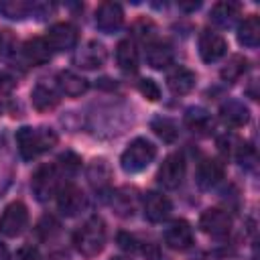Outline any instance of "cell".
Listing matches in <instances>:
<instances>
[{
  "mask_svg": "<svg viewBox=\"0 0 260 260\" xmlns=\"http://www.w3.org/2000/svg\"><path fill=\"white\" fill-rule=\"evenodd\" d=\"M18 258H20V260H41L39 252H37L32 246H26V248H22V250H20V254H18Z\"/></svg>",
  "mask_w": 260,
  "mask_h": 260,
  "instance_id": "39",
  "label": "cell"
},
{
  "mask_svg": "<svg viewBox=\"0 0 260 260\" xmlns=\"http://www.w3.org/2000/svg\"><path fill=\"white\" fill-rule=\"evenodd\" d=\"M165 242L173 250H187L193 244V228L185 219H175L167 230H165Z\"/></svg>",
  "mask_w": 260,
  "mask_h": 260,
  "instance_id": "16",
  "label": "cell"
},
{
  "mask_svg": "<svg viewBox=\"0 0 260 260\" xmlns=\"http://www.w3.org/2000/svg\"><path fill=\"white\" fill-rule=\"evenodd\" d=\"M219 150L225 154V156H234L236 154V150H238V144H240V140L236 138V136H223V138H219Z\"/></svg>",
  "mask_w": 260,
  "mask_h": 260,
  "instance_id": "36",
  "label": "cell"
},
{
  "mask_svg": "<svg viewBox=\"0 0 260 260\" xmlns=\"http://www.w3.org/2000/svg\"><path fill=\"white\" fill-rule=\"evenodd\" d=\"M118 244H120V248L122 250H126V252H134L138 246V242H136V238L134 236H130V234H126V232H122V234H118Z\"/></svg>",
  "mask_w": 260,
  "mask_h": 260,
  "instance_id": "37",
  "label": "cell"
},
{
  "mask_svg": "<svg viewBox=\"0 0 260 260\" xmlns=\"http://www.w3.org/2000/svg\"><path fill=\"white\" fill-rule=\"evenodd\" d=\"M223 179V165L217 158H201L197 165L195 181L201 189H211Z\"/></svg>",
  "mask_w": 260,
  "mask_h": 260,
  "instance_id": "18",
  "label": "cell"
},
{
  "mask_svg": "<svg viewBox=\"0 0 260 260\" xmlns=\"http://www.w3.org/2000/svg\"><path fill=\"white\" fill-rule=\"evenodd\" d=\"M14 85H16L14 77H12V75H8L6 71H0V93H6V91H10Z\"/></svg>",
  "mask_w": 260,
  "mask_h": 260,
  "instance_id": "38",
  "label": "cell"
},
{
  "mask_svg": "<svg viewBox=\"0 0 260 260\" xmlns=\"http://www.w3.org/2000/svg\"><path fill=\"white\" fill-rule=\"evenodd\" d=\"M142 209H144V217L152 223H160L165 221L171 211H173V203L167 195L158 193V191H148L142 199Z\"/></svg>",
  "mask_w": 260,
  "mask_h": 260,
  "instance_id": "10",
  "label": "cell"
},
{
  "mask_svg": "<svg viewBox=\"0 0 260 260\" xmlns=\"http://www.w3.org/2000/svg\"><path fill=\"white\" fill-rule=\"evenodd\" d=\"M45 39L51 51H69L77 45V28L71 22H57L47 30Z\"/></svg>",
  "mask_w": 260,
  "mask_h": 260,
  "instance_id": "12",
  "label": "cell"
},
{
  "mask_svg": "<svg viewBox=\"0 0 260 260\" xmlns=\"http://www.w3.org/2000/svg\"><path fill=\"white\" fill-rule=\"evenodd\" d=\"M124 22V10L118 2H102L95 10V26L102 32H116Z\"/></svg>",
  "mask_w": 260,
  "mask_h": 260,
  "instance_id": "11",
  "label": "cell"
},
{
  "mask_svg": "<svg viewBox=\"0 0 260 260\" xmlns=\"http://www.w3.org/2000/svg\"><path fill=\"white\" fill-rule=\"evenodd\" d=\"M4 110H6V106H4V102H0V116L4 114Z\"/></svg>",
  "mask_w": 260,
  "mask_h": 260,
  "instance_id": "41",
  "label": "cell"
},
{
  "mask_svg": "<svg viewBox=\"0 0 260 260\" xmlns=\"http://www.w3.org/2000/svg\"><path fill=\"white\" fill-rule=\"evenodd\" d=\"M150 128L152 132L162 140V142H175L179 138V126L175 120L171 118H165V116H158L150 122Z\"/></svg>",
  "mask_w": 260,
  "mask_h": 260,
  "instance_id": "30",
  "label": "cell"
},
{
  "mask_svg": "<svg viewBox=\"0 0 260 260\" xmlns=\"http://www.w3.org/2000/svg\"><path fill=\"white\" fill-rule=\"evenodd\" d=\"M57 169H61L65 175H75L79 169H81V158L75 154V152H71V150H65L63 154H59V158H57Z\"/></svg>",
  "mask_w": 260,
  "mask_h": 260,
  "instance_id": "33",
  "label": "cell"
},
{
  "mask_svg": "<svg viewBox=\"0 0 260 260\" xmlns=\"http://www.w3.org/2000/svg\"><path fill=\"white\" fill-rule=\"evenodd\" d=\"M185 179V156L181 152H173L169 154L158 173H156V181L165 187V189H177Z\"/></svg>",
  "mask_w": 260,
  "mask_h": 260,
  "instance_id": "6",
  "label": "cell"
},
{
  "mask_svg": "<svg viewBox=\"0 0 260 260\" xmlns=\"http://www.w3.org/2000/svg\"><path fill=\"white\" fill-rule=\"evenodd\" d=\"M59 230V223H57V219L55 217H43V221L39 223V228H37V232L41 234V238H51L53 236V232H57Z\"/></svg>",
  "mask_w": 260,
  "mask_h": 260,
  "instance_id": "35",
  "label": "cell"
},
{
  "mask_svg": "<svg viewBox=\"0 0 260 260\" xmlns=\"http://www.w3.org/2000/svg\"><path fill=\"white\" fill-rule=\"evenodd\" d=\"M20 57L26 65L39 67V65H45L51 59V47H49L45 37H32L22 45Z\"/></svg>",
  "mask_w": 260,
  "mask_h": 260,
  "instance_id": "14",
  "label": "cell"
},
{
  "mask_svg": "<svg viewBox=\"0 0 260 260\" xmlns=\"http://www.w3.org/2000/svg\"><path fill=\"white\" fill-rule=\"evenodd\" d=\"M116 61L124 73H136L138 71V49L130 39H122L116 47Z\"/></svg>",
  "mask_w": 260,
  "mask_h": 260,
  "instance_id": "26",
  "label": "cell"
},
{
  "mask_svg": "<svg viewBox=\"0 0 260 260\" xmlns=\"http://www.w3.org/2000/svg\"><path fill=\"white\" fill-rule=\"evenodd\" d=\"M59 169L57 165H41L30 179V189L32 195L39 201H49L51 197L57 195L59 191Z\"/></svg>",
  "mask_w": 260,
  "mask_h": 260,
  "instance_id": "4",
  "label": "cell"
},
{
  "mask_svg": "<svg viewBox=\"0 0 260 260\" xmlns=\"http://www.w3.org/2000/svg\"><path fill=\"white\" fill-rule=\"evenodd\" d=\"M154 156H156V146H154L150 140H146V138H134V140L126 146V150L122 152V156H120V167H122L126 173L134 175V173L144 171V169L154 160Z\"/></svg>",
  "mask_w": 260,
  "mask_h": 260,
  "instance_id": "3",
  "label": "cell"
},
{
  "mask_svg": "<svg viewBox=\"0 0 260 260\" xmlns=\"http://www.w3.org/2000/svg\"><path fill=\"white\" fill-rule=\"evenodd\" d=\"M32 4L26 0H4L0 2V12L10 20H22L32 14Z\"/></svg>",
  "mask_w": 260,
  "mask_h": 260,
  "instance_id": "28",
  "label": "cell"
},
{
  "mask_svg": "<svg viewBox=\"0 0 260 260\" xmlns=\"http://www.w3.org/2000/svg\"><path fill=\"white\" fill-rule=\"evenodd\" d=\"M14 179V152L8 144V138L0 134V197L6 193Z\"/></svg>",
  "mask_w": 260,
  "mask_h": 260,
  "instance_id": "20",
  "label": "cell"
},
{
  "mask_svg": "<svg viewBox=\"0 0 260 260\" xmlns=\"http://www.w3.org/2000/svg\"><path fill=\"white\" fill-rule=\"evenodd\" d=\"M225 51H228V43L219 32L209 30V28L201 30V35H199V55L205 63L219 61L225 55Z\"/></svg>",
  "mask_w": 260,
  "mask_h": 260,
  "instance_id": "8",
  "label": "cell"
},
{
  "mask_svg": "<svg viewBox=\"0 0 260 260\" xmlns=\"http://www.w3.org/2000/svg\"><path fill=\"white\" fill-rule=\"evenodd\" d=\"M112 260H130V258H124V256H116V258H112Z\"/></svg>",
  "mask_w": 260,
  "mask_h": 260,
  "instance_id": "42",
  "label": "cell"
},
{
  "mask_svg": "<svg viewBox=\"0 0 260 260\" xmlns=\"http://www.w3.org/2000/svg\"><path fill=\"white\" fill-rule=\"evenodd\" d=\"M211 22H215L221 28H230L236 24V20L240 18V4L236 2H217L211 6L209 12Z\"/></svg>",
  "mask_w": 260,
  "mask_h": 260,
  "instance_id": "24",
  "label": "cell"
},
{
  "mask_svg": "<svg viewBox=\"0 0 260 260\" xmlns=\"http://www.w3.org/2000/svg\"><path fill=\"white\" fill-rule=\"evenodd\" d=\"M238 41H240V45H244L248 49L258 47V43H260V20H258L256 14L248 16L238 26Z\"/></svg>",
  "mask_w": 260,
  "mask_h": 260,
  "instance_id": "27",
  "label": "cell"
},
{
  "mask_svg": "<svg viewBox=\"0 0 260 260\" xmlns=\"http://www.w3.org/2000/svg\"><path fill=\"white\" fill-rule=\"evenodd\" d=\"M183 122L185 126L191 130V132H197V134H207L211 128H213V118L211 114L201 108V106H191L185 110V116H183Z\"/></svg>",
  "mask_w": 260,
  "mask_h": 260,
  "instance_id": "22",
  "label": "cell"
},
{
  "mask_svg": "<svg viewBox=\"0 0 260 260\" xmlns=\"http://www.w3.org/2000/svg\"><path fill=\"white\" fill-rule=\"evenodd\" d=\"M248 71V59L244 57V55H232L230 59H228V63L221 67V79L223 81H230V83H234V81H238L244 73Z\"/></svg>",
  "mask_w": 260,
  "mask_h": 260,
  "instance_id": "29",
  "label": "cell"
},
{
  "mask_svg": "<svg viewBox=\"0 0 260 260\" xmlns=\"http://www.w3.org/2000/svg\"><path fill=\"white\" fill-rule=\"evenodd\" d=\"M73 246L85 258L98 256L106 246V221L100 215L87 217L73 234Z\"/></svg>",
  "mask_w": 260,
  "mask_h": 260,
  "instance_id": "2",
  "label": "cell"
},
{
  "mask_svg": "<svg viewBox=\"0 0 260 260\" xmlns=\"http://www.w3.org/2000/svg\"><path fill=\"white\" fill-rule=\"evenodd\" d=\"M199 228L211 238H223L232 230V215L225 209L219 207H209L201 213L199 217Z\"/></svg>",
  "mask_w": 260,
  "mask_h": 260,
  "instance_id": "7",
  "label": "cell"
},
{
  "mask_svg": "<svg viewBox=\"0 0 260 260\" xmlns=\"http://www.w3.org/2000/svg\"><path fill=\"white\" fill-rule=\"evenodd\" d=\"M30 102H32V108L37 112H49V110L57 108L59 93H57V89L53 85H49L45 81H39L30 91Z\"/></svg>",
  "mask_w": 260,
  "mask_h": 260,
  "instance_id": "21",
  "label": "cell"
},
{
  "mask_svg": "<svg viewBox=\"0 0 260 260\" xmlns=\"http://www.w3.org/2000/svg\"><path fill=\"white\" fill-rule=\"evenodd\" d=\"M138 89H140V93H142L146 100H150V102H158V100H160V87H158L156 81L150 79V77L140 79V81H138Z\"/></svg>",
  "mask_w": 260,
  "mask_h": 260,
  "instance_id": "34",
  "label": "cell"
},
{
  "mask_svg": "<svg viewBox=\"0 0 260 260\" xmlns=\"http://www.w3.org/2000/svg\"><path fill=\"white\" fill-rule=\"evenodd\" d=\"M197 83V75L195 71H191L189 67H183V65H175L169 73H167V85L173 93L177 95H185L189 93Z\"/></svg>",
  "mask_w": 260,
  "mask_h": 260,
  "instance_id": "17",
  "label": "cell"
},
{
  "mask_svg": "<svg viewBox=\"0 0 260 260\" xmlns=\"http://www.w3.org/2000/svg\"><path fill=\"white\" fill-rule=\"evenodd\" d=\"M57 87L61 89V93L69 95V98H79L81 93L87 91L89 83L85 77L73 73V71H61L57 75Z\"/></svg>",
  "mask_w": 260,
  "mask_h": 260,
  "instance_id": "25",
  "label": "cell"
},
{
  "mask_svg": "<svg viewBox=\"0 0 260 260\" xmlns=\"http://www.w3.org/2000/svg\"><path fill=\"white\" fill-rule=\"evenodd\" d=\"M57 207L67 217L77 215L85 207V195H83V191L77 185H73V183H67V185L59 187V191H57Z\"/></svg>",
  "mask_w": 260,
  "mask_h": 260,
  "instance_id": "9",
  "label": "cell"
},
{
  "mask_svg": "<svg viewBox=\"0 0 260 260\" xmlns=\"http://www.w3.org/2000/svg\"><path fill=\"white\" fill-rule=\"evenodd\" d=\"M144 55H146V63L152 69H167L169 65H173V49L169 43L158 41V39H148L144 41Z\"/></svg>",
  "mask_w": 260,
  "mask_h": 260,
  "instance_id": "15",
  "label": "cell"
},
{
  "mask_svg": "<svg viewBox=\"0 0 260 260\" xmlns=\"http://www.w3.org/2000/svg\"><path fill=\"white\" fill-rule=\"evenodd\" d=\"M110 179H112V169L106 158H93L87 165V181L95 191L110 189Z\"/></svg>",
  "mask_w": 260,
  "mask_h": 260,
  "instance_id": "23",
  "label": "cell"
},
{
  "mask_svg": "<svg viewBox=\"0 0 260 260\" xmlns=\"http://www.w3.org/2000/svg\"><path fill=\"white\" fill-rule=\"evenodd\" d=\"M18 39L14 37L12 30L4 28L0 32V59L2 61H8V63H14L18 59Z\"/></svg>",
  "mask_w": 260,
  "mask_h": 260,
  "instance_id": "31",
  "label": "cell"
},
{
  "mask_svg": "<svg viewBox=\"0 0 260 260\" xmlns=\"http://www.w3.org/2000/svg\"><path fill=\"white\" fill-rule=\"evenodd\" d=\"M106 59H108V51L98 41H87L75 53V65L81 69H98L106 63Z\"/></svg>",
  "mask_w": 260,
  "mask_h": 260,
  "instance_id": "13",
  "label": "cell"
},
{
  "mask_svg": "<svg viewBox=\"0 0 260 260\" xmlns=\"http://www.w3.org/2000/svg\"><path fill=\"white\" fill-rule=\"evenodd\" d=\"M28 225V209L22 201H12L4 207L0 215V232L6 238L20 236Z\"/></svg>",
  "mask_w": 260,
  "mask_h": 260,
  "instance_id": "5",
  "label": "cell"
},
{
  "mask_svg": "<svg viewBox=\"0 0 260 260\" xmlns=\"http://www.w3.org/2000/svg\"><path fill=\"white\" fill-rule=\"evenodd\" d=\"M112 205L116 209L118 215L122 217H130L136 209V197H134V191H128V189H120L114 199H112Z\"/></svg>",
  "mask_w": 260,
  "mask_h": 260,
  "instance_id": "32",
  "label": "cell"
},
{
  "mask_svg": "<svg viewBox=\"0 0 260 260\" xmlns=\"http://www.w3.org/2000/svg\"><path fill=\"white\" fill-rule=\"evenodd\" d=\"M219 116L223 120V124H228L230 128H242L250 122V110L246 104L238 102V100H228L221 104L219 108Z\"/></svg>",
  "mask_w": 260,
  "mask_h": 260,
  "instance_id": "19",
  "label": "cell"
},
{
  "mask_svg": "<svg viewBox=\"0 0 260 260\" xmlns=\"http://www.w3.org/2000/svg\"><path fill=\"white\" fill-rule=\"evenodd\" d=\"M0 260H8V250L2 242H0Z\"/></svg>",
  "mask_w": 260,
  "mask_h": 260,
  "instance_id": "40",
  "label": "cell"
},
{
  "mask_svg": "<svg viewBox=\"0 0 260 260\" xmlns=\"http://www.w3.org/2000/svg\"><path fill=\"white\" fill-rule=\"evenodd\" d=\"M55 144H57V134L47 126L41 128L22 126L16 130V148L24 160L37 158L39 154L51 150Z\"/></svg>",
  "mask_w": 260,
  "mask_h": 260,
  "instance_id": "1",
  "label": "cell"
}]
</instances>
